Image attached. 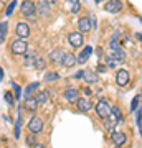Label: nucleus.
I'll list each match as a JSON object with an SVG mask.
<instances>
[{"instance_id":"f257e3e1","label":"nucleus","mask_w":142,"mask_h":148,"mask_svg":"<svg viewBox=\"0 0 142 148\" xmlns=\"http://www.w3.org/2000/svg\"><path fill=\"white\" fill-rule=\"evenodd\" d=\"M96 114H98L103 120H106L107 117L112 115V107H111L106 101H99L96 104Z\"/></svg>"},{"instance_id":"f03ea898","label":"nucleus","mask_w":142,"mask_h":148,"mask_svg":"<svg viewBox=\"0 0 142 148\" xmlns=\"http://www.w3.org/2000/svg\"><path fill=\"white\" fill-rule=\"evenodd\" d=\"M10 51L13 54H25L26 51H28V45H26L25 40H21V38H18V40H15V41L10 45Z\"/></svg>"},{"instance_id":"7ed1b4c3","label":"nucleus","mask_w":142,"mask_h":148,"mask_svg":"<svg viewBox=\"0 0 142 148\" xmlns=\"http://www.w3.org/2000/svg\"><path fill=\"white\" fill-rule=\"evenodd\" d=\"M20 12L25 16H35V13H37V5L33 3L32 0H23L21 5H20Z\"/></svg>"},{"instance_id":"20e7f679","label":"nucleus","mask_w":142,"mask_h":148,"mask_svg":"<svg viewBox=\"0 0 142 148\" xmlns=\"http://www.w3.org/2000/svg\"><path fill=\"white\" fill-rule=\"evenodd\" d=\"M28 130H30V133H40L43 130V120L40 119V117H33L32 120L28 122Z\"/></svg>"},{"instance_id":"39448f33","label":"nucleus","mask_w":142,"mask_h":148,"mask_svg":"<svg viewBox=\"0 0 142 148\" xmlns=\"http://www.w3.org/2000/svg\"><path fill=\"white\" fill-rule=\"evenodd\" d=\"M68 41L73 48H79L83 46V33L81 32H71L68 35Z\"/></svg>"},{"instance_id":"423d86ee","label":"nucleus","mask_w":142,"mask_h":148,"mask_svg":"<svg viewBox=\"0 0 142 148\" xmlns=\"http://www.w3.org/2000/svg\"><path fill=\"white\" fill-rule=\"evenodd\" d=\"M129 81H131V76H129V71H126V69H119L116 74V82L119 86H122V87H126L127 84H129Z\"/></svg>"},{"instance_id":"0eeeda50","label":"nucleus","mask_w":142,"mask_h":148,"mask_svg":"<svg viewBox=\"0 0 142 148\" xmlns=\"http://www.w3.org/2000/svg\"><path fill=\"white\" fill-rule=\"evenodd\" d=\"M15 33L18 35V38L25 40V38L30 36V27H28L26 23H17V27H15Z\"/></svg>"},{"instance_id":"6e6552de","label":"nucleus","mask_w":142,"mask_h":148,"mask_svg":"<svg viewBox=\"0 0 142 148\" xmlns=\"http://www.w3.org/2000/svg\"><path fill=\"white\" fill-rule=\"evenodd\" d=\"M106 10L109 12V13H119L122 10V2L121 0H109L104 7Z\"/></svg>"},{"instance_id":"1a4fd4ad","label":"nucleus","mask_w":142,"mask_h":148,"mask_svg":"<svg viewBox=\"0 0 142 148\" xmlns=\"http://www.w3.org/2000/svg\"><path fill=\"white\" fill-rule=\"evenodd\" d=\"M111 140H112V143L116 147H122L127 142V137H126V133H122V132H112L111 133Z\"/></svg>"},{"instance_id":"9d476101","label":"nucleus","mask_w":142,"mask_h":148,"mask_svg":"<svg viewBox=\"0 0 142 148\" xmlns=\"http://www.w3.org/2000/svg\"><path fill=\"white\" fill-rule=\"evenodd\" d=\"M64 51L61 49V48H56V49H53L51 53H50V61L51 63H63V59H64Z\"/></svg>"},{"instance_id":"9b49d317","label":"nucleus","mask_w":142,"mask_h":148,"mask_svg":"<svg viewBox=\"0 0 142 148\" xmlns=\"http://www.w3.org/2000/svg\"><path fill=\"white\" fill-rule=\"evenodd\" d=\"M64 99L69 102H78L79 101V90L76 87H68L64 90Z\"/></svg>"},{"instance_id":"f8f14e48","label":"nucleus","mask_w":142,"mask_h":148,"mask_svg":"<svg viewBox=\"0 0 142 148\" xmlns=\"http://www.w3.org/2000/svg\"><path fill=\"white\" fill-rule=\"evenodd\" d=\"M109 56L114 59L116 63H124V61H126V53L122 51L121 48H116V49H112V48H111Z\"/></svg>"},{"instance_id":"ddd939ff","label":"nucleus","mask_w":142,"mask_h":148,"mask_svg":"<svg viewBox=\"0 0 142 148\" xmlns=\"http://www.w3.org/2000/svg\"><path fill=\"white\" fill-rule=\"evenodd\" d=\"M78 28L81 33H88L91 30V20L88 16H81L78 20Z\"/></svg>"},{"instance_id":"4468645a","label":"nucleus","mask_w":142,"mask_h":148,"mask_svg":"<svg viewBox=\"0 0 142 148\" xmlns=\"http://www.w3.org/2000/svg\"><path fill=\"white\" fill-rule=\"evenodd\" d=\"M76 104H78L79 112H89L91 109H93V102H91L89 99H81V97H79V101L76 102Z\"/></svg>"},{"instance_id":"2eb2a0df","label":"nucleus","mask_w":142,"mask_h":148,"mask_svg":"<svg viewBox=\"0 0 142 148\" xmlns=\"http://www.w3.org/2000/svg\"><path fill=\"white\" fill-rule=\"evenodd\" d=\"M76 63H78V58H76L73 53H66V54H64V59H63V63H61V64H63L64 68H73Z\"/></svg>"},{"instance_id":"dca6fc26","label":"nucleus","mask_w":142,"mask_h":148,"mask_svg":"<svg viewBox=\"0 0 142 148\" xmlns=\"http://www.w3.org/2000/svg\"><path fill=\"white\" fill-rule=\"evenodd\" d=\"M91 53H93V48H91V46H86L83 51H81V54L78 56V63H79V64H84L88 59H89Z\"/></svg>"},{"instance_id":"f3484780","label":"nucleus","mask_w":142,"mask_h":148,"mask_svg":"<svg viewBox=\"0 0 142 148\" xmlns=\"http://www.w3.org/2000/svg\"><path fill=\"white\" fill-rule=\"evenodd\" d=\"M116 122H119V120H117V119H116L114 115L107 117V119L104 120V127H106V130L112 133V130H114V127H116Z\"/></svg>"},{"instance_id":"a211bd4d","label":"nucleus","mask_w":142,"mask_h":148,"mask_svg":"<svg viewBox=\"0 0 142 148\" xmlns=\"http://www.w3.org/2000/svg\"><path fill=\"white\" fill-rule=\"evenodd\" d=\"M37 107H38L37 97H30V99H26V101H25V109H26V110L35 112V110H37Z\"/></svg>"},{"instance_id":"6ab92c4d","label":"nucleus","mask_w":142,"mask_h":148,"mask_svg":"<svg viewBox=\"0 0 142 148\" xmlns=\"http://www.w3.org/2000/svg\"><path fill=\"white\" fill-rule=\"evenodd\" d=\"M83 79L86 81V82H89V84H94V82H98V74L93 73V71H84Z\"/></svg>"},{"instance_id":"aec40b11","label":"nucleus","mask_w":142,"mask_h":148,"mask_svg":"<svg viewBox=\"0 0 142 148\" xmlns=\"http://www.w3.org/2000/svg\"><path fill=\"white\" fill-rule=\"evenodd\" d=\"M37 101H38V104H46L48 101H50V94H48L46 90H40L37 95Z\"/></svg>"},{"instance_id":"412c9836","label":"nucleus","mask_w":142,"mask_h":148,"mask_svg":"<svg viewBox=\"0 0 142 148\" xmlns=\"http://www.w3.org/2000/svg\"><path fill=\"white\" fill-rule=\"evenodd\" d=\"M25 63L28 64V66H30V64H35L37 63V54H35V51H32V49H28V51H26L25 53Z\"/></svg>"},{"instance_id":"4be33fe9","label":"nucleus","mask_w":142,"mask_h":148,"mask_svg":"<svg viewBox=\"0 0 142 148\" xmlns=\"http://www.w3.org/2000/svg\"><path fill=\"white\" fill-rule=\"evenodd\" d=\"M69 3V10L73 12V13H78L81 10V3H79V0H68Z\"/></svg>"},{"instance_id":"5701e85b","label":"nucleus","mask_w":142,"mask_h":148,"mask_svg":"<svg viewBox=\"0 0 142 148\" xmlns=\"http://www.w3.org/2000/svg\"><path fill=\"white\" fill-rule=\"evenodd\" d=\"M7 32H8V27H7V21H2V23H0V41H2V43L5 41Z\"/></svg>"},{"instance_id":"b1692460","label":"nucleus","mask_w":142,"mask_h":148,"mask_svg":"<svg viewBox=\"0 0 142 148\" xmlns=\"http://www.w3.org/2000/svg\"><path fill=\"white\" fill-rule=\"evenodd\" d=\"M37 87H38V82H33V84H30L28 87H26V89H25V97H26V99H30V97H32L33 92L37 90Z\"/></svg>"},{"instance_id":"393cba45","label":"nucleus","mask_w":142,"mask_h":148,"mask_svg":"<svg viewBox=\"0 0 142 148\" xmlns=\"http://www.w3.org/2000/svg\"><path fill=\"white\" fill-rule=\"evenodd\" d=\"M56 79H60V74H56V73H46L45 74V81H46V82H51V81H56Z\"/></svg>"},{"instance_id":"a878e982","label":"nucleus","mask_w":142,"mask_h":148,"mask_svg":"<svg viewBox=\"0 0 142 148\" xmlns=\"http://www.w3.org/2000/svg\"><path fill=\"white\" fill-rule=\"evenodd\" d=\"M112 115L116 117V119H117L119 122L122 120V112H121V109H119L117 106H112Z\"/></svg>"},{"instance_id":"bb28decb","label":"nucleus","mask_w":142,"mask_h":148,"mask_svg":"<svg viewBox=\"0 0 142 148\" xmlns=\"http://www.w3.org/2000/svg\"><path fill=\"white\" fill-rule=\"evenodd\" d=\"M141 106V97L139 95H136L134 99H132V104H131V110L134 112V110H137V107Z\"/></svg>"},{"instance_id":"cd10ccee","label":"nucleus","mask_w":142,"mask_h":148,"mask_svg":"<svg viewBox=\"0 0 142 148\" xmlns=\"http://www.w3.org/2000/svg\"><path fill=\"white\" fill-rule=\"evenodd\" d=\"M20 128H21V117L18 115V119H17V123H15V137H17V138L20 137Z\"/></svg>"},{"instance_id":"c85d7f7f","label":"nucleus","mask_w":142,"mask_h":148,"mask_svg":"<svg viewBox=\"0 0 142 148\" xmlns=\"http://www.w3.org/2000/svg\"><path fill=\"white\" fill-rule=\"evenodd\" d=\"M3 99L7 101V104H8V106H13V104H15V101H13V95H12V92H5Z\"/></svg>"},{"instance_id":"c756f323","label":"nucleus","mask_w":142,"mask_h":148,"mask_svg":"<svg viewBox=\"0 0 142 148\" xmlns=\"http://www.w3.org/2000/svg\"><path fill=\"white\" fill-rule=\"evenodd\" d=\"M15 5H17V2H12L10 5H8V8H7V16H10L12 13H13V8H15Z\"/></svg>"},{"instance_id":"7c9ffc66","label":"nucleus","mask_w":142,"mask_h":148,"mask_svg":"<svg viewBox=\"0 0 142 148\" xmlns=\"http://www.w3.org/2000/svg\"><path fill=\"white\" fill-rule=\"evenodd\" d=\"M35 66H37L38 69H43V68H45V59L38 58V59H37V63H35Z\"/></svg>"},{"instance_id":"2f4dec72","label":"nucleus","mask_w":142,"mask_h":148,"mask_svg":"<svg viewBox=\"0 0 142 148\" xmlns=\"http://www.w3.org/2000/svg\"><path fill=\"white\" fill-rule=\"evenodd\" d=\"M40 12H42V13H45V12H48V3L45 2V0H43L42 3H40Z\"/></svg>"},{"instance_id":"473e14b6","label":"nucleus","mask_w":142,"mask_h":148,"mask_svg":"<svg viewBox=\"0 0 142 148\" xmlns=\"http://www.w3.org/2000/svg\"><path fill=\"white\" fill-rule=\"evenodd\" d=\"M26 142H28V145H35V137H32V135H28V137H26Z\"/></svg>"},{"instance_id":"72a5a7b5","label":"nucleus","mask_w":142,"mask_h":148,"mask_svg":"<svg viewBox=\"0 0 142 148\" xmlns=\"http://www.w3.org/2000/svg\"><path fill=\"white\" fill-rule=\"evenodd\" d=\"M13 87H15V97L18 99V97H20V94H21V90H20V87H18L17 84H13Z\"/></svg>"},{"instance_id":"f704fd0d","label":"nucleus","mask_w":142,"mask_h":148,"mask_svg":"<svg viewBox=\"0 0 142 148\" xmlns=\"http://www.w3.org/2000/svg\"><path fill=\"white\" fill-rule=\"evenodd\" d=\"M137 123H139V130H141V133H142V115L139 114V117H137Z\"/></svg>"},{"instance_id":"c9c22d12","label":"nucleus","mask_w":142,"mask_h":148,"mask_svg":"<svg viewBox=\"0 0 142 148\" xmlns=\"http://www.w3.org/2000/svg\"><path fill=\"white\" fill-rule=\"evenodd\" d=\"M45 2H46L48 5H56V2H58V0H45Z\"/></svg>"},{"instance_id":"e433bc0d","label":"nucleus","mask_w":142,"mask_h":148,"mask_svg":"<svg viewBox=\"0 0 142 148\" xmlns=\"http://www.w3.org/2000/svg\"><path fill=\"white\" fill-rule=\"evenodd\" d=\"M33 148H46L45 145H42V143H35V145H32Z\"/></svg>"},{"instance_id":"4c0bfd02","label":"nucleus","mask_w":142,"mask_h":148,"mask_svg":"<svg viewBox=\"0 0 142 148\" xmlns=\"http://www.w3.org/2000/svg\"><path fill=\"white\" fill-rule=\"evenodd\" d=\"M136 36H137V40H142V33H137Z\"/></svg>"},{"instance_id":"58836bf2","label":"nucleus","mask_w":142,"mask_h":148,"mask_svg":"<svg viewBox=\"0 0 142 148\" xmlns=\"http://www.w3.org/2000/svg\"><path fill=\"white\" fill-rule=\"evenodd\" d=\"M94 2H96V3H99V2H103V0H94Z\"/></svg>"},{"instance_id":"ea45409f","label":"nucleus","mask_w":142,"mask_h":148,"mask_svg":"<svg viewBox=\"0 0 142 148\" xmlns=\"http://www.w3.org/2000/svg\"><path fill=\"white\" fill-rule=\"evenodd\" d=\"M114 148H122V147H114Z\"/></svg>"}]
</instances>
